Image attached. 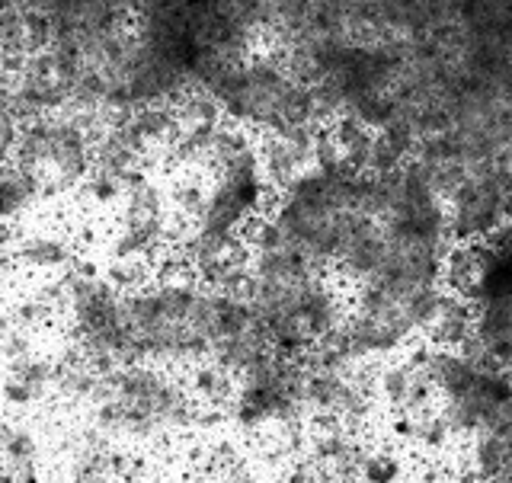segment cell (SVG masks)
I'll use <instances>...</instances> for the list:
<instances>
[{"instance_id": "9", "label": "cell", "mask_w": 512, "mask_h": 483, "mask_svg": "<svg viewBox=\"0 0 512 483\" xmlns=\"http://www.w3.org/2000/svg\"><path fill=\"white\" fill-rule=\"evenodd\" d=\"M42 199L45 192L26 173H20L16 167L0 170V231H16V224Z\"/></svg>"}, {"instance_id": "4", "label": "cell", "mask_w": 512, "mask_h": 483, "mask_svg": "<svg viewBox=\"0 0 512 483\" xmlns=\"http://www.w3.org/2000/svg\"><path fill=\"white\" fill-rule=\"evenodd\" d=\"M58 483H119L125 471V448L93 426H74L55 445Z\"/></svg>"}, {"instance_id": "3", "label": "cell", "mask_w": 512, "mask_h": 483, "mask_svg": "<svg viewBox=\"0 0 512 483\" xmlns=\"http://www.w3.org/2000/svg\"><path fill=\"white\" fill-rule=\"evenodd\" d=\"M13 167L26 173L45 199L80 189L93 173V125L71 112H58L20 128Z\"/></svg>"}, {"instance_id": "12", "label": "cell", "mask_w": 512, "mask_h": 483, "mask_svg": "<svg viewBox=\"0 0 512 483\" xmlns=\"http://www.w3.org/2000/svg\"><path fill=\"white\" fill-rule=\"evenodd\" d=\"M16 231H0V292L7 288L10 276H13V256H10V240Z\"/></svg>"}, {"instance_id": "5", "label": "cell", "mask_w": 512, "mask_h": 483, "mask_svg": "<svg viewBox=\"0 0 512 483\" xmlns=\"http://www.w3.org/2000/svg\"><path fill=\"white\" fill-rule=\"evenodd\" d=\"M10 256L13 266L29 272L32 279H55L80 263L74 234L58 221H36L20 228L10 240Z\"/></svg>"}, {"instance_id": "6", "label": "cell", "mask_w": 512, "mask_h": 483, "mask_svg": "<svg viewBox=\"0 0 512 483\" xmlns=\"http://www.w3.org/2000/svg\"><path fill=\"white\" fill-rule=\"evenodd\" d=\"M55 384H58L55 356L36 346L26 356L0 365V407L16 416L45 404H55Z\"/></svg>"}, {"instance_id": "10", "label": "cell", "mask_w": 512, "mask_h": 483, "mask_svg": "<svg viewBox=\"0 0 512 483\" xmlns=\"http://www.w3.org/2000/svg\"><path fill=\"white\" fill-rule=\"evenodd\" d=\"M359 483H404V461L391 448H368L359 468Z\"/></svg>"}, {"instance_id": "1", "label": "cell", "mask_w": 512, "mask_h": 483, "mask_svg": "<svg viewBox=\"0 0 512 483\" xmlns=\"http://www.w3.org/2000/svg\"><path fill=\"white\" fill-rule=\"evenodd\" d=\"M218 292L192 276H157L151 285L122 295L128 356L144 365L186 372L212 359Z\"/></svg>"}, {"instance_id": "11", "label": "cell", "mask_w": 512, "mask_h": 483, "mask_svg": "<svg viewBox=\"0 0 512 483\" xmlns=\"http://www.w3.org/2000/svg\"><path fill=\"white\" fill-rule=\"evenodd\" d=\"M279 483H324V477H320V471L308 458V461H292L288 468H282Z\"/></svg>"}, {"instance_id": "7", "label": "cell", "mask_w": 512, "mask_h": 483, "mask_svg": "<svg viewBox=\"0 0 512 483\" xmlns=\"http://www.w3.org/2000/svg\"><path fill=\"white\" fill-rule=\"evenodd\" d=\"M186 391L196 400V407L202 413L215 410V413H228L231 400H234V391H237V378L228 372V368H221L215 359H205L199 365L186 368Z\"/></svg>"}, {"instance_id": "2", "label": "cell", "mask_w": 512, "mask_h": 483, "mask_svg": "<svg viewBox=\"0 0 512 483\" xmlns=\"http://www.w3.org/2000/svg\"><path fill=\"white\" fill-rule=\"evenodd\" d=\"M87 426L116 445H167L189 436L202 423V410L186 391V381L157 365H122L96 375L87 407Z\"/></svg>"}, {"instance_id": "8", "label": "cell", "mask_w": 512, "mask_h": 483, "mask_svg": "<svg viewBox=\"0 0 512 483\" xmlns=\"http://www.w3.org/2000/svg\"><path fill=\"white\" fill-rule=\"evenodd\" d=\"M199 468L205 483H266V474L231 442H205L199 448Z\"/></svg>"}]
</instances>
